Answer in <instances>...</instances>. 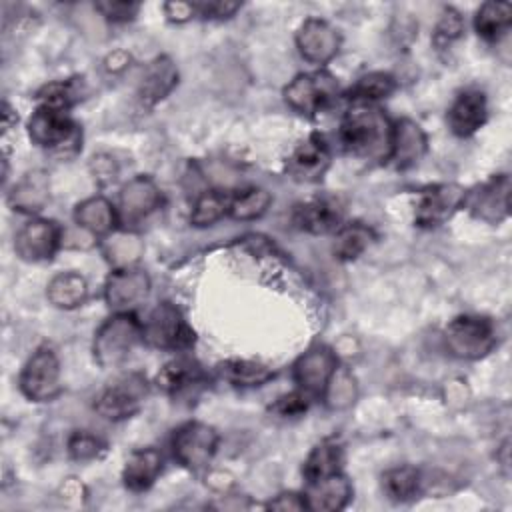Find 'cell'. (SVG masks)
Returning a JSON list of instances; mask_svg holds the SVG:
<instances>
[{
  "label": "cell",
  "mask_w": 512,
  "mask_h": 512,
  "mask_svg": "<svg viewBox=\"0 0 512 512\" xmlns=\"http://www.w3.org/2000/svg\"><path fill=\"white\" fill-rule=\"evenodd\" d=\"M338 138L342 148L362 160H390L392 124L388 116L372 104H354L342 118Z\"/></svg>",
  "instance_id": "1"
},
{
  "label": "cell",
  "mask_w": 512,
  "mask_h": 512,
  "mask_svg": "<svg viewBox=\"0 0 512 512\" xmlns=\"http://www.w3.org/2000/svg\"><path fill=\"white\" fill-rule=\"evenodd\" d=\"M144 340V326L132 312H116L94 334V358L110 368L124 362Z\"/></svg>",
  "instance_id": "2"
},
{
  "label": "cell",
  "mask_w": 512,
  "mask_h": 512,
  "mask_svg": "<svg viewBox=\"0 0 512 512\" xmlns=\"http://www.w3.org/2000/svg\"><path fill=\"white\" fill-rule=\"evenodd\" d=\"M30 140L40 148H50L60 156H72L80 150L82 132L68 110L38 106L28 120Z\"/></svg>",
  "instance_id": "3"
},
{
  "label": "cell",
  "mask_w": 512,
  "mask_h": 512,
  "mask_svg": "<svg viewBox=\"0 0 512 512\" xmlns=\"http://www.w3.org/2000/svg\"><path fill=\"white\" fill-rule=\"evenodd\" d=\"M444 342L452 356L462 360H478L496 346V328L486 316L462 314L450 320L446 326Z\"/></svg>",
  "instance_id": "4"
},
{
  "label": "cell",
  "mask_w": 512,
  "mask_h": 512,
  "mask_svg": "<svg viewBox=\"0 0 512 512\" xmlns=\"http://www.w3.org/2000/svg\"><path fill=\"white\" fill-rule=\"evenodd\" d=\"M340 94L338 80L326 72H306L298 74L286 88H284V100L286 104L306 116H314L322 110H326Z\"/></svg>",
  "instance_id": "5"
},
{
  "label": "cell",
  "mask_w": 512,
  "mask_h": 512,
  "mask_svg": "<svg viewBox=\"0 0 512 512\" xmlns=\"http://www.w3.org/2000/svg\"><path fill=\"white\" fill-rule=\"evenodd\" d=\"M20 392L34 402L52 400L60 390V362L56 352L44 344L26 360L20 378Z\"/></svg>",
  "instance_id": "6"
},
{
  "label": "cell",
  "mask_w": 512,
  "mask_h": 512,
  "mask_svg": "<svg viewBox=\"0 0 512 512\" xmlns=\"http://www.w3.org/2000/svg\"><path fill=\"white\" fill-rule=\"evenodd\" d=\"M148 396V382L142 374H126L108 384L94 402V410L106 420H124L140 410Z\"/></svg>",
  "instance_id": "7"
},
{
  "label": "cell",
  "mask_w": 512,
  "mask_h": 512,
  "mask_svg": "<svg viewBox=\"0 0 512 512\" xmlns=\"http://www.w3.org/2000/svg\"><path fill=\"white\" fill-rule=\"evenodd\" d=\"M144 340L162 350H186L194 344V330L186 324L180 310L170 304H158L146 318Z\"/></svg>",
  "instance_id": "8"
},
{
  "label": "cell",
  "mask_w": 512,
  "mask_h": 512,
  "mask_svg": "<svg viewBox=\"0 0 512 512\" xmlns=\"http://www.w3.org/2000/svg\"><path fill=\"white\" fill-rule=\"evenodd\" d=\"M218 448V434L212 426L202 422H186L174 430L172 452L174 458L188 470L206 468Z\"/></svg>",
  "instance_id": "9"
},
{
  "label": "cell",
  "mask_w": 512,
  "mask_h": 512,
  "mask_svg": "<svg viewBox=\"0 0 512 512\" xmlns=\"http://www.w3.org/2000/svg\"><path fill=\"white\" fill-rule=\"evenodd\" d=\"M462 208H466L474 218L498 224L508 216L510 208V178L508 174H498L484 184L472 188L464 194Z\"/></svg>",
  "instance_id": "10"
},
{
  "label": "cell",
  "mask_w": 512,
  "mask_h": 512,
  "mask_svg": "<svg viewBox=\"0 0 512 512\" xmlns=\"http://www.w3.org/2000/svg\"><path fill=\"white\" fill-rule=\"evenodd\" d=\"M162 206V194L152 178L136 176L122 190L118 200V224L126 230L142 224L152 212Z\"/></svg>",
  "instance_id": "11"
},
{
  "label": "cell",
  "mask_w": 512,
  "mask_h": 512,
  "mask_svg": "<svg viewBox=\"0 0 512 512\" xmlns=\"http://www.w3.org/2000/svg\"><path fill=\"white\" fill-rule=\"evenodd\" d=\"M466 190L460 184H434L420 192L416 206V224L434 228L444 224L458 208H462Z\"/></svg>",
  "instance_id": "12"
},
{
  "label": "cell",
  "mask_w": 512,
  "mask_h": 512,
  "mask_svg": "<svg viewBox=\"0 0 512 512\" xmlns=\"http://www.w3.org/2000/svg\"><path fill=\"white\" fill-rule=\"evenodd\" d=\"M330 166V148L324 136L310 134L288 156L286 172L296 182H316Z\"/></svg>",
  "instance_id": "13"
},
{
  "label": "cell",
  "mask_w": 512,
  "mask_h": 512,
  "mask_svg": "<svg viewBox=\"0 0 512 512\" xmlns=\"http://www.w3.org/2000/svg\"><path fill=\"white\" fill-rule=\"evenodd\" d=\"M62 240V228L52 220H30L24 224L16 238L14 250L22 260L40 262L54 256Z\"/></svg>",
  "instance_id": "14"
},
{
  "label": "cell",
  "mask_w": 512,
  "mask_h": 512,
  "mask_svg": "<svg viewBox=\"0 0 512 512\" xmlns=\"http://www.w3.org/2000/svg\"><path fill=\"white\" fill-rule=\"evenodd\" d=\"M336 366L338 358L328 346H314L296 360L292 374L300 390H304L308 396H320L324 394Z\"/></svg>",
  "instance_id": "15"
},
{
  "label": "cell",
  "mask_w": 512,
  "mask_h": 512,
  "mask_svg": "<svg viewBox=\"0 0 512 512\" xmlns=\"http://www.w3.org/2000/svg\"><path fill=\"white\" fill-rule=\"evenodd\" d=\"M296 46L310 64H326L340 50V34L322 18H308L296 34Z\"/></svg>",
  "instance_id": "16"
},
{
  "label": "cell",
  "mask_w": 512,
  "mask_h": 512,
  "mask_svg": "<svg viewBox=\"0 0 512 512\" xmlns=\"http://www.w3.org/2000/svg\"><path fill=\"white\" fill-rule=\"evenodd\" d=\"M292 222L310 234L336 232L342 226V206L336 198L314 196L294 206Z\"/></svg>",
  "instance_id": "17"
},
{
  "label": "cell",
  "mask_w": 512,
  "mask_h": 512,
  "mask_svg": "<svg viewBox=\"0 0 512 512\" xmlns=\"http://www.w3.org/2000/svg\"><path fill=\"white\" fill-rule=\"evenodd\" d=\"M150 280L144 270L138 268H116L108 280H106V302L110 308H116L118 312H128V308L136 306L148 296Z\"/></svg>",
  "instance_id": "18"
},
{
  "label": "cell",
  "mask_w": 512,
  "mask_h": 512,
  "mask_svg": "<svg viewBox=\"0 0 512 512\" xmlns=\"http://www.w3.org/2000/svg\"><path fill=\"white\" fill-rule=\"evenodd\" d=\"M486 116H488V106H486L484 92L476 88H468V90H462L450 104L446 122L456 136L466 138L484 126Z\"/></svg>",
  "instance_id": "19"
},
{
  "label": "cell",
  "mask_w": 512,
  "mask_h": 512,
  "mask_svg": "<svg viewBox=\"0 0 512 512\" xmlns=\"http://www.w3.org/2000/svg\"><path fill=\"white\" fill-rule=\"evenodd\" d=\"M302 498L308 510L334 512L344 508L352 498V484L342 472H336L320 480L306 482V490Z\"/></svg>",
  "instance_id": "20"
},
{
  "label": "cell",
  "mask_w": 512,
  "mask_h": 512,
  "mask_svg": "<svg viewBox=\"0 0 512 512\" xmlns=\"http://www.w3.org/2000/svg\"><path fill=\"white\" fill-rule=\"evenodd\" d=\"M426 134L410 118H402L392 126V152L390 160L396 168L404 170L420 162L426 152Z\"/></svg>",
  "instance_id": "21"
},
{
  "label": "cell",
  "mask_w": 512,
  "mask_h": 512,
  "mask_svg": "<svg viewBox=\"0 0 512 512\" xmlns=\"http://www.w3.org/2000/svg\"><path fill=\"white\" fill-rule=\"evenodd\" d=\"M176 84H178V70L174 62L168 56H158L144 68L138 96L144 104L152 106L162 98H166Z\"/></svg>",
  "instance_id": "22"
},
{
  "label": "cell",
  "mask_w": 512,
  "mask_h": 512,
  "mask_svg": "<svg viewBox=\"0 0 512 512\" xmlns=\"http://www.w3.org/2000/svg\"><path fill=\"white\" fill-rule=\"evenodd\" d=\"M204 378H206V374L196 360H192L188 356H178V358L166 362L158 370L156 384L166 394L176 396V394L196 388L198 384L204 382Z\"/></svg>",
  "instance_id": "23"
},
{
  "label": "cell",
  "mask_w": 512,
  "mask_h": 512,
  "mask_svg": "<svg viewBox=\"0 0 512 512\" xmlns=\"http://www.w3.org/2000/svg\"><path fill=\"white\" fill-rule=\"evenodd\" d=\"M160 472H162V454L156 448L148 446V448L134 450L128 456L126 466L122 470V480L130 492H144L156 482Z\"/></svg>",
  "instance_id": "24"
},
{
  "label": "cell",
  "mask_w": 512,
  "mask_h": 512,
  "mask_svg": "<svg viewBox=\"0 0 512 512\" xmlns=\"http://www.w3.org/2000/svg\"><path fill=\"white\" fill-rule=\"evenodd\" d=\"M74 220L80 226V230H86L92 236H102L114 232L118 224V214L106 198L94 196L76 206Z\"/></svg>",
  "instance_id": "25"
},
{
  "label": "cell",
  "mask_w": 512,
  "mask_h": 512,
  "mask_svg": "<svg viewBox=\"0 0 512 512\" xmlns=\"http://www.w3.org/2000/svg\"><path fill=\"white\" fill-rule=\"evenodd\" d=\"M512 24V4L510 2H484L476 16L474 28L478 36L486 42L500 40Z\"/></svg>",
  "instance_id": "26"
},
{
  "label": "cell",
  "mask_w": 512,
  "mask_h": 512,
  "mask_svg": "<svg viewBox=\"0 0 512 512\" xmlns=\"http://www.w3.org/2000/svg\"><path fill=\"white\" fill-rule=\"evenodd\" d=\"M48 200V180L46 174L36 170L26 174L10 192L8 202L20 212H38Z\"/></svg>",
  "instance_id": "27"
},
{
  "label": "cell",
  "mask_w": 512,
  "mask_h": 512,
  "mask_svg": "<svg viewBox=\"0 0 512 512\" xmlns=\"http://www.w3.org/2000/svg\"><path fill=\"white\" fill-rule=\"evenodd\" d=\"M216 370L226 382L236 384V386H260V384L268 382L270 378H274V370L256 360L230 358V360L220 362L216 366Z\"/></svg>",
  "instance_id": "28"
},
{
  "label": "cell",
  "mask_w": 512,
  "mask_h": 512,
  "mask_svg": "<svg viewBox=\"0 0 512 512\" xmlns=\"http://www.w3.org/2000/svg\"><path fill=\"white\" fill-rule=\"evenodd\" d=\"M342 448L332 442V440H324L320 444H316L312 448V452L308 454L302 474L306 478V482H314L320 480L324 476L342 472Z\"/></svg>",
  "instance_id": "29"
},
{
  "label": "cell",
  "mask_w": 512,
  "mask_h": 512,
  "mask_svg": "<svg viewBox=\"0 0 512 512\" xmlns=\"http://www.w3.org/2000/svg\"><path fill=\"white\" fill-rule=\"evenodd\" d=\"M86 294V280L76 272H62L48 284V300L58 308H76L86 300Z\"/></svg>",
  "instance_id": "30"
},
{
  "label": "cell",
  "mask_w": 512,
  "mask_h": 512,
  "mask_svg": "<svg viewBox=\"0 0 512 512\" xmlns=\"http://www.w3.org/2000/svg\"><path fill=\"white\" fill-rule=\"evenodd\" d=\"M382 488L394 502H408L420 492V472L414 466H396L382 474Z\"/></svg>",
  "instance_id": "31"
},
{
  "label": "cell",
  "mask_w": 512,
  "mask_h": 512,
  "mask_svg": "<svg viewBox=\"0 0 512 512\" xmlns=\"http://www.w3.org/2000/svg\"><path fill=\"white\" fill-rule=\"evenodd\" d=\"M396 90V80L386 72H370L360 76L352 88L346 92V98L354 104H370L374 100L388 98Z\"/></svg>",
  "instance_id": "32"
},
{
  "label": "cell",
  "mask_w": 512,
  "mask_h": 512,
  "mask_svg": "<svg viewBox=\"0 0 512 512\" xmlns=\"http://www.w3.org/2000/svg\"><path fill=\"white\" fill-rule=\"evenodd\" d=\"M372 238H374L372 230L368 226L360 224V222L342 224L336 230L334 254L340 260H354V258H358L368 248Z\"/></svg>",
  "instance_id": "33"
},
{
  "label": "cell",
  "mask_w": 512,
  "mask_h": 512,
  "mask_svg": "<svg viewBox=\"0 0 512 512\" xmlns=\"http://www.w3.org/2000/svg\"><path fill=\"white\" fill-rule=\"evenodd\" d=\"M270 194L264 188H244L230 196L228 214L236 220H254L270 206Z\"/></svg>",
  "instance_id": "34"
},
{
  "label": "cell",
  "mask_w": 512,
  "mask_h": 512,
  "mask_svg": "<svg viewBox=\"0 0 512 512\" xmlns=\"http://www.w3.org/2000/svg\"><path fill=\"white\" fill-rule=\"evenodd\" d=\"M230 192L224 190H208L196 198L192 210V224L196 226H210L218 222L230 208Z\"/></svg>",
  "instance_id": "35"
},
{
  "label": "cell",
  "mask_w": 512,
  "mask_h": 512,
  "mask_svg": "<svg viewBox=\"0 0 512 512\" xmlns=\"http://www.w3.org/2000/svg\"><path fill=\"white\" fill-rule=\"evenodd\" d=\"M104 252L110 262L116 264V268H128L134 260H138L142 252V242L138 236H134L128 230L122 232H110L104 242Z\"/></svg>",
  "instance_id": "36"
},
{
  "label": "cell",
  "mask_w": 512,
  "mask_h": 512,
  "mask_svg": "<svg viewBox=\"0 0 512 512\" xmlns=\"http://www.w3.org/2000/svg\"><path fill=\"white\" fill-rule=\"evenodd\" d=\"M322 396H324V400L330 408L350 406L356 398V380H354V376L346 368L336 366V370L332 372Z\"/></svg>",
  "instance_id": "37"
},
{
  "label": "cell",
  "mask_w": 512,
  "mask_h": 512,
  "mask_svg": "<svg viewBox=\"0 0 512 512\" xmlns=\"http://www.w3.org/2000/svg\"><path fill=\"white\" fill-rule=\"evenodd\" d=\"M464 34V20L458 10L454 8H444L440 14V20L434 28L432 42L438 50L448 48L452 42H456Z\"/></svg>",
  "instance_id": "38"
},
{
  "label": "cell",
  "mask_w": 512,
  "mask_h": 512,
  "mask_svg": "<svg viewBox=\"0 0 512 512\" xmlns=\"http://www.w3.org/2000/svg\"><path fill=\"white\" fill-rule=\"evenodd\" d=\"M104 450H106V444L88 430H74L68 438V454L74 460H80V462L94 460V458H100Z\"/></svg>",
  "instance_id": "39"
},
{
  "label": "cell",
  "mask_w": 512,
  "mask_h": 512,
  "mask_svg": "<svg viewBox=\"0 0 512 512\" xmlns=\"http://www.w3.org/2000/svg\"><path fill=\"white\" fill-rule=\"evenodd\" d=\"M38 98V106H50V108H60V110H68L76 98H78V90L74 86V82L64 80V82H50L44 88H40V92L36 94Z\"/></svg>",
  "instance_id": "40"
},
{
  "label": "cell",
  "mask_w": 512,
  "mask_h": 512,
  "mask_svg": "<svg viewBox=\"0 0 512 512\" xmlns=\"http://www.w3.org/2000/svg\"><path fill=\"white\" fill-rule=\"evenodd\" d=\"M94 8L104 18H108L112 22H128L138 14L140 4L138 2H128V0H102V2H96Z\"/></svg>",
  "instance_id": "41"
},
{
  "label": "cell",
  "mask_w": 512,
  "mask_h": 512,
  "mask_svg": "<svg viewBox=\"0 0 512 512\" xmlns=\"http://www.w3.org/2000/svg\"><path fill=\"white\" fill-rule=\"evenodd\" d=\"M310 398L304 390H296V392H290V394H284L280 396L272 406L270 410L276 412L278 416H300L308 410L310 406Z\"/></svg>",
  "instance_id": "42"
},
{
  "label": "cell",
  "mask_w": 512,
  "mask_h": 512,
  "mask_svg": "<svg viewBox=\"0 0 512 512\" xmlns=\"http://www.w3.org/2000/svg\"><path fill=\"white\" fill-rule=\"evenodd\" d=\"M238 8V2H194V12L202 18H228Z\"/></svg>",
  "instance_id": "43"
},
{
  "label": "cell",
  "mask_w": 512,
  "mask_h": 512,
  "mask_svg": "<svg viewBox=\"0 0 512 512\" xmlns=\"http://www.w3.org/2000/svg\"><path fill=\"white\" fill-rule=\"evenodd\" d=\"M92 170H94V174H96V178H98L100 182H110V180H114V176H116L114 158L104 156V154L94 156V158H92Z\"/></svg>",
  "instance_id": "44"
},
{
  "label": "cell",
  "mask_w": 512,
  "mask_h": 512,
  "mask_svg": "<svg viewBox=\"0 0 512 512\" xmlns=\"http://www.w3.org/2000/svg\"><path fill=\"white\" fill-rule=\"evenodd\" d=\"M164 12L174 22H184V20L196 16L194 2H166L164 4Z\"/></svg>",
  "instance_id": "45"
},
{
  "label": "cell",
  "mask_w": 512,
  "mask_h": 512,
  "mask_svg": "<svg viewBox=\"0 0 512 512\" xmlns=\"http://www.w3.org/2000/svg\"><path fill=\"white\" fill-rule=\"evenodd\" d=\"M268 508H276V510H304L306 504H304V498L300 494H294V492H284L280 494L276 500H270L268 502Z\"/></svg>",
  "instance_id": "46"
},
{
  "label": "cell",
  "mask_w": 512,
  "mask_h": 512,
  "mask_svg": "<svg viewBox=\"0 0 512 512\" xmlns=\"http://www.w3.org/2000/svg\"><path fill=\"white\" fill-rule=\"evenodd\" d=\"M12 112H14V110L10 108V104L4 102V112H2V116H4V124H2L4 130H10V126H12V116H14Z\"/></svg>",
  "instance_id": "47"
}]
</instances>
